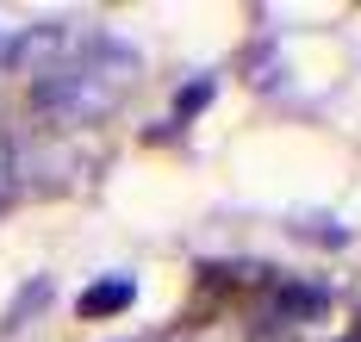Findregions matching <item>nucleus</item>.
<instances>
[{
    "label": "nucleus",
    "instance_id": "2",
    "mask_svg": "<svg viewBox=\"0 0 361 342\" xmlns=\"http://www.w3.org/2000/svg\"><path fill=\"white\" fill-rule=\"evenodd\" d=\"M137 299V286L118 274V280H100V286H87L81 293V317H112V311H125V305Z\"/></svg>",
    "mask_w": 361,
    "mask_h": 342
},
{
    "label": "nucleus",
    "instance_id": "4",
    "mask_svg": "<svg viewBox=\"0 0 361 342\" xmlns=\"http://www.w3.org/2000/svg\"><path fill=\"white\" fill-rule=\"evenodd\" d=\"M349 342H361V330H355V336H349Z\"/></svg>",
    "mask_w": 361,
    "mask_h": 342
},
{
    "label": "nucleus",
    "instance_id": "1",
    "mask_svg": "<svg viewBox=\"0 0 361 342\" xmlns=\"http://www.w3.org/2000/svg\"><path fill=\"white\" fill-rule=\"evenodd\" d=\"M131 81H137V63L100 38L94 50H81L75 63L37 75L32 81V106L44 118H56V125H94V118H106L131 94Z\"/></svg>",
    "mask_w": 361,
    "mask_h": 342
},
{
    "label": "nucleus",
    "instance_id": "3",
    "mask_svg": "<svg viewBox=\"0 0 361 342\" xmlns=\"http://www.w3.org/2000/svg\"><path fill=\"white\" fill-rule=\"evenodd\" d=\"M6 193H13V150H6V137H0V205H6Z\"/></svg>",
    "mask_w": 361,
    "mask_h": 342
}]
</instances>
